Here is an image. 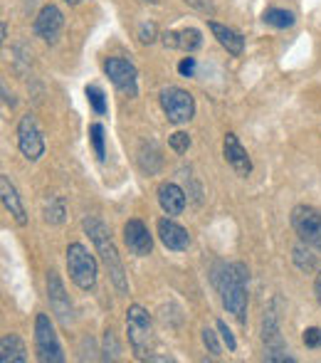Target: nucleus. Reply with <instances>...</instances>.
Segmentation results:
<instances>
[{"label": "nucleus", "instance_id": "1", "mask_svg": "<svg viewBox=\"0 0 321 363\" xmlns=\"http://www.w3.org/2000/svg\"><path fill=\"white\" fill-rule=\"evenodd\" d=\"M81 228H84V233L89 235L91 242H94L96 252H99L101 262H104V267H106V272H109V277H111V282H114L116 291L126 294V291H129V282H126L124 264H121V257H119V252H116V247H114V240H111L109 228H106V225L101 223L99 218H94V216L81 220Z\"/></svg>", "mask_w": 321, "mask_h": 363}, {"label": "nucleus", "instance_id": "2", "mask_svg": "<svg viewBox=\"0 0 321 363\" xmlns=\"http://www.w3.org/2000/svg\"><path fill=\"white\" fill-rule=\"evenodd\" d=\"M247 279H249V272L242 262L223 264V274L215 277L218 289H220L223 306H225L240 324L247 321Z\"/></svg>", "mask_w": 321, "mask_h": 363}, {"label": "nucleus", "instance_id": "3", "mask_svg": "<svg viewBox=\"0 0 321 363\" xmlns=\"http://www.w3.org/2000/svg\"><path fill=\"white\" fill-rule=\"evenodd\" d=\"M126 331H129V344L139 361L154 359V324L144 306L131 304L126 311Z\"/></svg>", "mask_w": 321, "mask_h": 363}, {"label": "nucleus", "instance_id": "4", "mask_svg": "<svg viewBox=\"0 0 321 363\" xmlns=\"http://www.w3.org/2000/svg\"><path fill=\"white\" fill-rule=\"evenodd\" d=\"M67 269L72 282L79 289L89 291L96 284V259L94 255H89V250L79 242H72L67 247Z\"/></svg>", "mask_w": 321, "mask_h": 363}, {"label": "nucleus", "instance_id": "5", "mask_svg": "<svg viewBox=\"0 0 321 363\" xmlns=\"http://www.w3.org/2000/svg\"><path fill=\"white\" fill-rule=\"evenodd\" d=\"M274 306H277V299H274V304L262 316V341H264V349H267L264 359L272 363H294V359L287 351V344L282 339V331H279V314Z\"/></svg>", "mask_w": 321, "mask_h": 363}, {"label": "nucleus", "instance_id": "6", "mask_svg": "<svg viewBox=\"0 0 321 363\" xmlns=\"http://www.w3.org/2000/svg\"><path fill=\"white\" fill-rule=\"evenodd\" d=\"M35 349H38V359L43 363L64 361L62 346H60V339L47 314H38V319H35Z\"/></svg>", "mask_w": 321, "mask_h": 363}, {"label": "nucleus", "instance_id": "7", "mask_svg": "<svg viewBox=\"0 0 321 363\" xmlns=\"http://www.w3.org/2000/svg\"><path fill=\"white\" fill-rule=\"evenodd\" d=\"M161 109L166 111L171 124H186L196 114V101L181 86H166L161 89Z\"/></svg>", "mask_w": 321, "mask_h": 363}, {"label": "nucleus", "instance_id": "8", "mask_svg": "<svg viewBox=\"0 0 321 363\" xmlns=\"http://www.w3.org/2000/svg\"><path fill=\"white\" fill-rule=\"evenodd\" d=\"M292 228L299 240L321 252V213L312 206H297L292 211Z\"/></svg>", "mask_w": 321, "mask_h": 363}, {"label": "nucleus", "instance_id": "9", "mask_svg": "<svg viewBox=\"0 0 321 363\" xmlns=\"http://www.w3.org/2000/svg\"><path fill=\"white\" fill-rule=\"evenodd\" d=\"M104 72L111 79V84L119 91H124L126 96H136L139 94V74L136 67L124 57H109L104 62Z\"/></svg>", "mask_w": 321, "mask_h": 363}, {"label": "nucleus", "instance_id": "10", "mask_svg": "<svg viewBox=\"0 0 321 363\" xmlns=\"http://www.w3.org/2000/svg\"><path fill=\"white\" fill-rule=\"evenodd\" d=\"M18 146L28 161H38L45 153V139L38 119L33 114H25L18 124Z\"/></svg>", "mask_w": 321, "mask_h": 363}, {"label": "nucleus", "instance_id": "11", "mask_svg": "<svg viewBox=\"0 0 321 363\" xmlns=\"http://www.w3.org/2000/svg\"><path fill=\"white\" fill-rule=\"evenodd\" d=\"M64 25V15L57 5H45L35 18V33L38 38H43L45 43H55L60 38V30Z\"/></svg>", "mask_w": 321, "mask_h": 363}, {"label": "nucleus", "instance_id": "12", "mask_svg": "<svg viewBox=\"0 0 321 363\" xmlns=\"http://www.w3.org/2000/svg\"><path fill=\"white\" fill-rule=\"evenodd\" d=\"M47 299H50L52 311L57 314V319L62 321V326L72 324V304H69V296L64 294V287H62V282H60L57 272L47 274Z\"/></svg>", "mask_w": 321, "mask_h": 363}, {"label": "nucleus", "instance_id": "13", "mask_svg": "<svg viewBox=\"0 0 321 363\" xmlns=\"http://www.w3.org/2000/svg\"><path fill=\"white\" fill-rule=\"evenodd\" d=\"M124 242H126V247L134 255H139V257H146V255H151V250H154V240H151V235H149V228L136 218L124 225Z\"/></svg>", "mask_w": 321, "mask_h": 363}, {"label": "nucleus", "instance_id": "14", "mask_svg": "<svg viewBox=\"0 0 321 363\" xmlns=\"http://www.w3.org/2000/svg\"><path fill=\"white\" fill-rule=\"evenodd\" d=\"M156 228H159V238H161L163 247L173 250V252H183V250L191 247V235H188V230L181 228L176 220L161 218Z\"/></svg>", "mask_w": 321, "mask_h": 363}, {"label": "nucleus", "instance_id": "15", "mask_svg": "<svg viewBox=\"0 0 321 363\" xmlns=\"http://www.w3.org/2000/svg\"><path fill=\"white\" fill-rule=\"evenodd\" d=\"M223 151H225V161L235 168L240 176H249L252 173V161H249L247 151L242 148V144L237 141L235 134L225 136V144H223Z\"/></svg>", "mask_w": 321, "mask_h": 363}, {"label": "nucleus", "instance_id": "16", "mask_svg": "<svg viewBox=\"0 0 321 363\" xmlns=\"http://www.w3.org/2000/svg\"><path fill=\"white\" fill-rule=\"evenodd\" d=\"M0 198H3L5 211L15 218V223H18V225L28 223V213H25V208H23V201H20L15 186L10 183V176H5V173L0 176Z\"/></svg>", "mask_w": 321, "mask_h": 363}, {"label": "nucleus", "instance_id": "17", "mask_svg": "<svg viewBox=\"0 0 321 363\" xmlns=\"http://www.w3.org/2000/svg\"><path fill=\"white\" fill-rule=\"evenodd\" d=\"M159 203L168 216H181V213L186 211V193H183L176 183H161Z\"/></svg>", "mask_w": 321, "mask_h": 363}, {"label": "nucleus", "instance_id": "18", "mask_svg": "<svg viewBox=\"0 0 321 363\" xmlns=\"http://www.w3.org/2000/svg\"><path fill=\"white\" fill-rule=\"evenodd\" d=\"M163 45L171 50H186V52H193L203 45V38L196 28H186L178 30V33H163Z\"/></svg>", "mask_w": 321, "mask_h": 363}, {"label": "nucleus", "instance_id": "19", "mask_svg": "<svg viewBox=\"0 0 321 363\" xmlns=\"http://www.w3.org/2000/svg\"><path fill=\"white\" fill-rule=\"evenodd\" d=\"M210 33L215 35V40L227 50V52L235 55V57H240L242 50H244V40H242L240 33H235L232 28H227V25H220V23H210Z\"/></svg>", "mask_w": 321, "mask_h": 363}, {"label": "nucleus", "instance_id": "20", "mask_svg": "<svg viewBox=\"0 0 321 363\" xmlns=\"http://www.w3.org/2000/svg\"><path fill=\"white\" fill-rule=\"evenodd\" d=\"M0 361L3 363H25L28 361V349L18 334H5L0 339Z\"/></svg>", "mask_w": 321, "mask_h": 363}, {"label": "nucleus", "instance_id": "21", "mask_svg": "<svg viewBox=\"0 0 321 363\" xmlns=\"http://www.w3.org/2000/svg\"><path fill=\"white\" fill-rule=\"evenodd\" d=\"M43 216L50 225H62L64 216H67V208H64V201L60 196H50L43 206Z\"/></svg>", "mask_w": 321, "mask_h": 363}, {"label": "nucleus", "instance_id": "22", "mask_svg": "<svg viewBox=\"0 0 321 363\" xmlns=\"http://www.w3.org/2000/svg\"><path fill=\"white\" fill-rule=\"evenodd\" d=\"M264 23L272 25V28H292L294 25V15L289 10H282V8H269L264 10Z\"/></svg>", "mask_w": 321, "mask_h": 363}, {"label": "nucleus", "instance_id": "23", "mask_svg": "<svg viewBox=\"0 0 321 363\" xmlns=\"http://www.w3.org/2000/svg\"><path fill=\"white\" fill-rule=\"evenodd\" d=\"M294 264H297L302 272H312V269L317 267V259H314V255L309 252L304 245H297V247H294Z\"/></svg>", "mask_w": 321, "mask_h": 363}, {"label": "nucleus", "instance_id": "24", "mask_svg": "<svg viewBox=\"0 0 321 363\" xmlns=\"http://www.w3.org/2000/svg\"><path fill=\"white\" fill-rule=\"evenodd\" d=\"M101 354H104V361H116L121 354V346L119 341H116V334L111 329L104 331V349H101Z\"/></svg>", "mask_w": 321, "mask_h": 363}, {"label": "nucleus", "instance_id": "25", "mask_svg": "<svg viewBox=\"0 0 321 363\" xmlns=\"http://www.w3.org/2000/svg\"><path fill=\"white\" fill-rule=\"evenodd\" d=\"M89 139H91V146H94V153L99 158H104V126L101 124H91L89 126Z\"/></svg>", "mask_w": 321, "mask_h": 363}, {"label": "nucleus", "instance_id": "26", "mask_svg": "<svg viewBox=\"0 0 321 363\" xmlns=\"http://www.w3.org/2000/svg\"><path fill=\"white\" fill-rule=\"evenodd\" d=\"M86 96H89V104L94 106L96 114H106V99L99 86H86Z\"/></svg>", "mask_w": 321, "mask_h": 363}, {"label": "nucleus", "instance_id": "27", "mask_svg": "<svg viewBox=\"0 0 321 363\" xmlns=\"http://www.w3.org/2000/svg\"><path fill=\"white\" fill-rule=\"evenodd\" d=\"M168 144H171V148L176 153H186L188 148H191V136H188L186 131H176V134H171Z\"/></svg>", "mask_w": 321, "mask_h": 363}, {"label": "nucleus", "instance_id": "28", "mask_svg": "<svg viewBox=\"0 0 321 363\" xmlns=\"http://www.w3.org/2000/svg\"><path fill=\"white\" fill-rule=\"evenodd\" d=\"M203 344H205V349L210 351L213 356H220L223 349H220V341H218V334L213 329H203Z\"/></svg>", "mask_w": 321, "mask_h": 363}, {"label": "nucleus", "instance_id": "29", "mask_svg": "<svg viewBox=\"0 0 321 363\" xmlns=\"http://www.w3.org/2000/svg\"><path fill=\"white\" fill-rule=\"evenodd\" d=\"M156 35H159V30H156L154 23H141V28H139V40H141V43L151 45L156 40Z\"/></svg>", "mask_w": 321, "mask_h": 363}, {"label": "nucleus", "instance_id": "30", "mask_svg": "<svg viewBox=\"0 0 321 363\" xmlns=\"http://www.w3.org/2000/svg\"><path fill=\"white\" fill-rule=\"evenodd\" d=\"M302 339H304V344H307L309 349H319V346H321V329H319V326H312V329L304 331Z\"/></svg>", "mask_w": 321, "mask_h": 363}, {"label": "nucleus", "instance_id": "31", "mask_svg": "<svg viewBox=\"0 0 321 363\" xmlns=\"http://www.w3.org/2000/svg\"><path fill=\"white\" fill-rule=\"evenodd\" d=\"M178 72H181V77H193V72H196V57H183L178 62Z\"/></svg>", "mask_w": 321, "mask_h": 363}, {"label": "nucleus", "instance_id": "32", "mask_svg": "<svg viewBox=\"0 0 321 363\" xmlns=\"http://www.w3.org/2000/svg\"><path fill=\"white\" fill-rule=\"evenodd\" d=\"M218 329H220L223 341H225V344H227V349H230V351H235V349H237V344H235V336H232V331L225 326V321H218Z\"/></svg>", "mask_w": 321, "mask_h": 363}, {"label": "nucleus", "instance_id": "33", "mask_svg": "<svg viewBox=\"0 0 321 363\" xmlns=\"http://www.w3.org/2000/svg\"><path fill=\"white\" fill-rule=\"evenodd\" d=\"M314 291H317V299H319V304H321V272L317 274V282H314Z\"/></svg>", "mask_w": 321, "mask_h": 363}, {"label": "nucleus", "instance_id": "34", "mask_svg": "<svg viewBox=\"0 0 321 363\" xmlns=\"http://www.w3.org/2000/svg\"><path fill=\"white\" fill-rule=\"evenodd\" d=\"M64 3H69V5H77V3H81V0H64Z\"/></svg>", "mask_w": 321, "mask_h": 363}, {"label": "nucleus", "instance_id": "35", "mask_svg": "<svg viewBox=\"0 0 321 363\" xmlns=\"http://www.w3.org/2000/svg\"><path fill=\"white\" fill-rule=\"evenodd\" d=\"M144 3H159V0H144Z\"/></svg>", "mask_w": 321, "mask_h": 363}]
</instances>
